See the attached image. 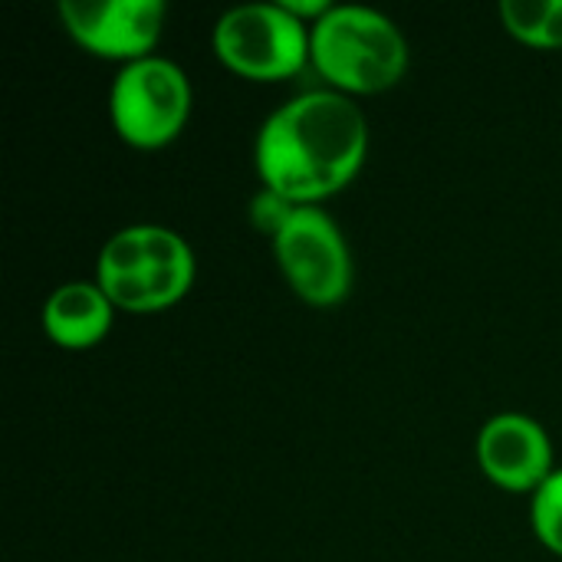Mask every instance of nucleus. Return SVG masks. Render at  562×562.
Here are the masks:
<instances>
[{
	"label": "nucleus",
	"instance_id": "obj_1",
	"mask_svg": "<svg viewBox=\"0 0 562 562\" xmlns=\"http://www.w3.org/2000/svg\"><path fill=\"white\" fill-rule=\"evenodd\" d=\"M369 155V122L352 95L310 89L273 109L254 142L263 188L293 204H319L339 194Z\"/></svg>",
	"mask_w": 562,
	"mask_h": 562
},
{
	"label": "nucleus",
	"instance_id": "obj_2",
	"mask_svg": "<svg viewBox=\"0 0 562 562\" xmlns=\"http://www.w3.org/2000/svg\"><path fill=\"white\" fill-rule=\"evenodd\" d=\"M310 66L336 92H385L398 86L408 69V40L382 10L333 3L310 26Z\"/></svg>",
	"mask_w": 562,
	"mask_h": 562
},
{
	"label": "nucleus",
	"instance_id": "obj_3",
	"mask_svg": "<svg viewBox=\"0 0 562 562\" xmlns=\"http://www.w3.org/2000/svg\"><path fill=\"white\" fill-rule=\"evenodd\" d=\"M194 270V250L178 231L132 224L115 231L99 250L95 283L115 310L155 313L191 290Z\"/></svg>",
	"mask_w": 562,
	"mask_h": 562
},
{
	"label": "nucleus",
	"instance_id": "obj_4",
	"mask_svg": "<svg viewBox=\"0 0 562 562\" xmlns=\"http://www.w3.org/2000/svg\"><path fill=\"white\" fill-rule=\"evenodd\" d=\"M217 59L247 79H290L310 63V23L283 7L270 3H237L214 23Z\"/></svg>",
	"mask_w": 562,
	"mask_h": 562
},
{
	"label": "nucleus",
	"instance_id": "obj_5",
	"mask_svg": "<svg viewBox=\"0 0 562 562\" xmlns=\"http://www.w3.org/2000/svg\"><path fill=\"white\" fill-rule=\"evenodd\" d=\"M188 72L158 53L125 63L109 92V115L122 142L135 148H161L175 142L191 119Z\"/></svg>",
	"mask_w": 562,
	"mask_h": 562
},
{
	"label": "nucleus",
	"instance_id": "obj_6",
	"mask_svg": "<svg viewBox=\"0 0 562 562\" xmlns=\"http://www.w3.org/2000/svg\"><path fill=\"white\" fill-rule=\"evenodd\" d=\"M273 257L296 290L313 306H336L352 290V254L342 227L319 204H296L273 237Z\"/></svg>",
	"mask_w": 562,
	"mask_h": 562
},
{
	"label": "nucleus",
	"instance_id": "obj_7",
	"mask_svg": "<svg viewBox=\"0 0 562 562\" xmlns=\"http://www.w3.org/2000/svg\"><path fill=\"white\" fill-rule=\"evenodd\" d=\"M59 16L79 46L125 66L151 56L165 26V0H63Z\"/></svg>",
	"mask_w": 562,
	"mask_h": 562
},
{
	"label": "nucleus",
	"instance_id": "obj_8",
	"mask_svg": "<svg viewBox=\"0 0 562 562\" xmlns=\"http://www.w3.org/2000/svg\"><path fill=\"white\" fill-rule=\"evenodd\" d=\"M477 461L487 481L514 494H533L557 471L547 428L520 412H504L484 422L477 435Z\"/></svg>",
	"mask_w": 562,
	"mask_h": 562
},
{
	"label": "nucleus",
	"instance_id": "obj_9",
	"mask_svg": "<svg viewBox=\"0 0 562 562\" xmlns=\"http://www.w3.org/2000/svg\"><path fill=\"white\" fill-rule=\"evenodd\" d=\"M115 319L112 300L102 293L99 283H63L43 303V333L59 349H92L99 346Z\"/></svg>",
	"mask_w": 562,
	"mask_h": 562
},
{
	"label": "nucleus",
	"instance_id": "obj_10",
	"mask_svg": "<svg viewBox=\"0 0 562 562\" xmlns=\"http://www.w3.org/2000/svg\"><path fill=\"white\" fill-rule=\"evenodd\" d=\"M501 20L530 46H562V0H504Z\"/></svg>",
	"mask_w": 562,
	"mask_h": 562
},
{
	"label": "nucleus",
	"instance_id": "obj_11",
	"mask_svg": "<svg viewBox=\"0 0 562 562\" xmlns=\"http://www.w3.org/2000/svg\"><path fill=\"white\" fill-rule=\"evenodd\" d=\"M530 520H533V533L540 537V543L562 557V468H557L537 491L530 501Z\"/></svg>",
	"mask_w": 562,
	"mask_h": 562
},
{
	"label": "nucleus",
	"instance_id": "obj_12",
	"mask_svg": "<svg viewBox=\"0 0 562 562\" xmlns=\"http://www.w3.org/2000/svg\"><path fill=\"white\" fill-rule=\"evenodd\" d=\"M293 201H286L283 194H277V191H270V188H263V191H257L254 194V201H250V224L260 231V234H267L270 240L277 237V231L286 224V217L293 214Z\"/></svg>",
	"mask_w": 562,
	"mask_h": 562
}]
</instances>
